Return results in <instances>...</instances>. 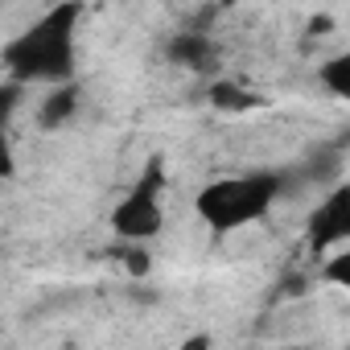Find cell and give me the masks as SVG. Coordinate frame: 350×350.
I'll use <instances>...</instances> for the list:
<instances>
[{
  "label": "cell",
  "mask_w": 350,
  "mask_h": 350,
  "mask_svg": "<svg viewBox=\"0 0 350 350\" xmlns=\"http://www.w3.org/2000/svg\"><path fill=\"white\" fill-rule=\"evenodd\" d=\"M79 25H83V0H58L42 17H33L0 50L9 79L21 87L70 83L79 70Z\"/></svg>",
  "instance_id": "cell-1"
},
{
  "label": "cell",
  "mask_w": 350,
  "mask_h": 350,
  "mask_svg": "<svg viewBox=\"0 0 350 350\" xmlns=\"http://www.w3.org/2000/svg\"><path fill=\"white\" fill-rule=\"evenodd\" d=\"M284 194V173L276 169H252V173H235V178H215L194 194V215L227 235L239 227H252L260 219H268V211L280 202Z\"/></svg>",
  "instance_id": "cell-2"
},
{
  "label": "cell",
  "mask_w": 350,
  "mask_h": 350,
  "mask_svg": "<svg viewBox=\"0 0 350 350\" xmlns=\"http://www.w3.org/2000/svg\"><path fill=\"white\" fill-rule=\"evenodd\" d=\"M161 194H165V161L152 157L144 165V173L136 178V186L111 206V215H107L111 231L124 243H152L165 231V202H161Z\"/></svg>",
  "instance_id": "cell-3"
},
{
  "label": "cell",
  "mask_w": 350,
  "mask_h": 350,
  "mask_svg": "<svg viewBox=\"0 0 350 350\" xmlns=\"http://www.w3.org/2000/svg\"><path fill=\"white\" fill-rule=\"evenodd\" d=\"M305 243L317 256H325L338 243H350V182L338 178L329 186V194L317 202V211L309 215V227H305Z\"/></svg>",
  "instance_id": "cell-4"
},
{
  "label": "cell",
  "mask_w": 350,
  "mask_h": 350,
  "mask_svg": "<svg viewBox=\"0 0 350 350\" xmlns=\"http://www.w3.org/2000/svg\"><path fill=\"white\" fill-rule=\"evenodd\" d=\"M165 54H169L173 66H182L190 75H206L211 79L219 70V46H215V38L206 29H182L178 38L165 46Z\"/></svg>",
  "instance_id": "cell-5"
},
{
  "label": "cell",
  "mask_w": 350,
  "mask_h": 350,
  "mask_svg": "<svg viewBox=\"0 0 350 350\" xmlns=\"http://www.w3.org/2000/svg\"><path fill=\"white\" fill-rule=\"evenodd\" d=\"M206 99H211V107L223 111V116H243V111H260V107H264V99H260L256 91H247V87H239V83H231V79H211Z\"/></svg>",
  "instance_id": "cell-6"
},
{
  "label": "cell",
  "mask_w": 350,
  "mask_h": 350,
  "mask_svg": "<svg viewBox=\"0 0 350 350\" xmlns=\"http://www.w3.org/2000/svg\"><path fill=\"white\" fill-rule=\"evenodd\" d=\"M75 107H79V87H75V79H70V83L50 87V95H46L38 120H42V128H62V124L75 116Z\"/></svg>",
  "instance_id": "cell-7"
},
{
  "label": "cell",
  "mask_w": 350,
  "mask_h": 350,
  "mask_svg": "<svg viewBox=\"0 0 350 350\" xmlns=\"http://www.w3.org/2000/svg\"><path fill=\"white\" fill-rule=\"evenodd\" d=\"M317 79L334 99H350V54H329L317 62Z\"/></svg>",
  "instance_id": "cell-8"
},
{
  "label": "cell",
  "mask_w": 350,
  "mask_h": 350,
  "mask_svg": "<svg viewBox=\"0 0 350 350\" xmlns=\"http://www.w3.org/2000/svg\"><path fill=\"white\" fill-rule=\"evenodd\" d=\"M321 280L325 284H338V288H350V243L329 247V256L321 264Z\"/></svg>",
  "instance_id": "cell-9"
},
{
  "label": "cell",
  "mask_w": 350,
  "mask_h": 350,
  "mask_svg": "<svg viewBox=\"0 0 350 350\" xmlns=\"http://www.w3.org/2000/svg\"><path fill=\"white\" fill-rule=\"evenodd\" d=\"M13 178H17V152H13L9 128L0 124V182H13Z\"/></svg>",
  "instance_id": "cell-10"
},
{
  "label": "cell",
  "mask_w": 350,
  "mask_h": 350,
  "mask_svg": "<svg viewBox=\"0 0 350 350\" xmlns=\"http://www.w3.org/2000/svg\"><path fill=\"white\" fill-rule=\"evenodd\" d=\"M17 99H21V83H9L5 91H0V124H5V128H9V116H13Z\"/></svg>",
  "instance_id": "cell-11"
},
{
  "label": "cell",
  "mask_w": 350,
  "mask_h": 350,
  "mask_svg": "<svg viewBox=\"0 0 350 350\" xmlns=\"http://www.w3.org/2000/svg\"><path fill=\"white\" fill-rule=\"evenodd\" d=\"M223 5H235V0H223Z\"/></svg>",
  "instance_id": "cell-12"
}]
</instances>
